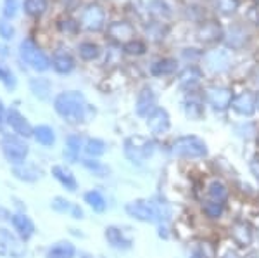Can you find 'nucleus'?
Wrapping results in <instances>:
<instances>
[{
    "label": "nucleus",
    "mask_w": 259,
    "mask_h": 258,
    "mask_svg": "<svg viewBox=\"0 0 259 258\" xmlns=\"http://www.w3.org/2000/svg\"><path fill=\"white\" fill-rule=\"evenodd\" d=\"M54 109L57 115H61L66 122L69 123H80L87 120L89 113V104H87L85 95L76 90L62 92L54 99Z\"/></svg>",
    "instance_id": "1"
},
{
    "label": "nucleus",
    "mask_w": 259,
    "mask_h": 258,
    "mask_svg": "<svg viewBox=\"0 0 259 258\" xmlns=\"http://www.w3.org/2000/svg\"><path fill=\"white\" fill-rule=\"evenodd\" d=\"M128 217L145 224H159L171 217V210L164 203H154L150 199H133L126 205Z\"/></svg>",
    "instance_id": "2"
},
{
    "label": "nucleus",
    "mask_w": 259,
    "mask_h": 258,
    "mask_svg": "<svg viewBox=\"0 0 259 258\" xmlns=\"http://www.w3.org/2000/svg\"><path fill=\"white\" fill-rule=\"evenodd\" d=\"M171 153L177 158L182 160H199V158H206L209 149L204 139L197 135H183L178 137L171 145Z\"/></svg>",
    "instance_id": "3"
},
{
    "label": "nucleus",
    "mask_w": 259,
    "mask_h": 258,
    "mask_svg": "<svg viewBox=\"0 0 259 258\" xmlns=\"http://www.w3.org/2000/svg\"><path fill=\"white\" fill-rule=\"evenodd\" d=\"M154 151H156V144L150 139H147V137L133 135L124 140V156L132 163H144L145 160H149L154 155Z\"/></svg>",
    "instance_id": "4"
},
{
    "label": "nucleus",
    "mask_w": 259,
    "mask_h": 258,
    "mask_svg": "<svg viewBox=\"0 0 259 258\" xmlns=\"http://www.w3.org/2000/svg\"><path fill=\"white\" fill-rule=\"evenodd\" d=\"M0 149H2V155L6 156V160L14 166L24 163L28 153H30L28 144L19 135H4L0 140Z\"/></svg>",
    "instance_id": "5"
},
{
    "label": "nucleus",
    "mask_w": 259,
    "mask_h": 258,
    "mask_svg": "<svg viewBox=\"0 0 259 258\" xmlns=\"http://www.w3.org/2000/svg\"><path fill=\"white\" fill-rule=\"evenodd\" d=\"M19 54H21V59L26 62L28 66H31L35 71H47L50 64H52L49 57L44 54V51L30 39L21 42Z\"/></svg>",
    "instance_id": "6"
},
{
    "label": "nucleus",
    "mask_w": 259,
    "mask_h": 258,
    "mask_svg": "<svg viewBox=\"0 0 259 258\" xmlns=\"http://www.w3.org/2000/svg\"><path fill=\"white\" fill-rule=\"evenodd\" d=\"M206 101L214 111H227L232 106L233 94L228 87H211L206 92Z\"/></svg>",
    "instance_id": "7"
},
{
    "label": "nucleus",
    "mask_w": 259,
    "mask_h": 258,
    "mask_svg": "<svg viewBox=\"0 0 259 258\" xmlns=\"http://www.w3.org/2000/svg\"><path fill=\"white\" fill-rule=\"evenodd\" d=\"M230 238L239 248H249L254 239V227L245 220H237L230 227Z\"/></svg>",
    "instance_id": "8"
},
{
    "label": "nucleus",
    "mask_w": 259,
    "mask_h": 258,
    "mask_svg": "<svg viewBox=\"0 0 259 258\" xmlns=\"http://www.w3.org/2000/svg\"><path fill=\"white\" fill-rule=\"evenodd\" d=\"M147 127L150 134L154 135H164L171 128V116L164 107H156L147 116Z\"/></svg>",
    "instance_id": "9"
},
{
    "label": "nucleus",
    "mask_w": 259,
    "mask_h": 258,
    "mask_svg": "<svg viewBox=\"0 0 259 258\" xmlns=\"http://www.w3.org/2000/svg\"><path fill=\"white\" fill-rule=\"evenodd\" d=\"M104 238H106V241L109 243L111 248L119 249V251H126V249L132 248V244H133V239L118 226L106 227V231H104Z\"/></svg>",
    "instance_id": "10"
},
{
    "label": "nucleus",
    "mask_w": 259,
    "mask_h": 258,
    "mask_svg": "<svg viewBox=\"0 0 259 258\" xmlns=\"http://www.w3.org/2000/svg\"><path fill=\"white\" fill-rule=\"evenodd\" d=\"M156 107H157V95H156V92H154L150 87H144V89L139 92V95H137V101H135L137 115L147 118V116L152 113Z\"/></svg>",
    "instance_id": "11"
},
{
    "label": "nucleus",
    "mask_w": 259,
    "mask_h": 258,
    "mask_svg": "<svg viewBox=\"0 0 259 258\" xmlns=\"http://www.w3.org/2000/svg\"><path fill=\"white\" fill-rule=\"evenodd\" d=\"M106 24V14L99 4H90L83 12V26L89 31H99Z\"/></svg>",
    "instance_id": "12"
},
{
    "label": "nucleus",
    "mask_w": 259,
    "mask_h": 258,
    "mask_svg": "<svg viewBox=\"0 0 259 258\" xmlns=\"http://www.w3.org/2000/svg\"><path fill=\"white\" fill-rule=\"evenodd\" d=\"M204 61H206V66L211 69L212 73H223L227 71L232 64V57H230L228 51H211L204 56Z\"/></svg>",
    "instance_id": "13"
},
{
    "label": "nucleus",
    "mask_w": 259,
    "mask_h": 258,
    "mask_svg": "<svg viewBox=\"0 0 259 258\" xmlns=\"http://www.w3.org/2000/svg\"><path fill=\"white\" fill-rule=\"evenodd\" d=\"M232 109L242 116H252L257 109L256 97H254L249 90H244V92H240L239 95H233Z\"/></svg>",
    "instance_id": "14"
},
{
    "label": "nucleus",
    "mask_w": 259,
    "mask_h": 258,
    "mask_svg": "<svg viewBox=\"0 0 259 258\" xmlns=\"http://www.w3.org/2000/svg\"><path fill=\"white\" fill-rule=\"evenodd\" d=\"M7 123H9L12 130H14L19 137H23V139L31 137L33 130H35V128L30 125V122H28V120L24 118V116L21 115L18 109H9V111H7Z\"/></svg>",
    "instance_id": "15"
},
{
    "label": "nucleus",
    "mask_w": 259,
    "mask_h": 258,
    "mask_svg": "<svg viewBox=\"0 0 259 258\" xmlns=\"http://www.w3.org/2000/svg\"><path fill=\"white\" fill-rule=\"evenodd\" d=\"M11 222L12 226H14V231L18 232V236L23 241H28L31 239L33 236H35V224H33V220L28 217V215H23V213H16L11 217Z\"/></svg>",
    "instance_id": "16"
},
{
    "label": "nucleus",
    "mask_w": 259,
    "mask_h": 258,
    "mask_svg": "<svg viewBox=\"0 0 259 258\" xmlns=\"http://www.w3.org/2000/svg\"><path fill=\"white\" fill-rule=\"evenodd\" d=\"M50 173H52V177L56 178L57 182L66 187L68 191L71 193H74V191L78 189V182H76V177L73 175V172H71L69 168H66V166L62 165H54L52 170H50Z\"/></svg>",
    "instance_id": "17"
},
{
    "label": "nucleus",
    "mask_w": 259,
    "mask_h": 258,
    "mask_svg": "<svg viewBox=\"0 0 259 258\" xmlns=\"http://www.w3.org/2000/svg\"><path fill=\"white\" fill-rule=\"evenodd\" d=\"M200 80H202V71L199 68H195V66H187L178 75V85L185 90H190V92L199 85Z\"/></svg>",
    "instance_id": "18"
},
{
    "label": "nucleus",
    "mask_w": 259,
    "mask_h": 258,
    "mask_svg": "<svg viewBox=\"0 0 259 258\" xmlns=\"http://www.w3.org/2000/svg\"><path fill=\"white\" fill-rule=\"evenodd\" d=\"M107 33H109V36H112L114 40L128 44V42L132 40V36L135 35V30H133V26L130 23H126V21H116V23L109 24Z\"/></svg>",
    "instance_id": "19"
},
{
    "label": "nucleus",
    "mask_w": 259,
    "mask_h": 258,
    "mask_svg": "<svg viewBox=\"0 0 259 258\" xmlns=\"http://www.w3.org/2000/svg\"><path fill=\"white\" fill-rule=\"evenodd\" d=\"M221 36H223V30H221V26L218 23H212V21H209V23H204L197 31V39L200 42H204V44L218 42Z\"/></svg>",
    "instance_id": "20"
},
{
    "label": "nucleus",
    "mask_w": 259,
    "mask_h": 258,
    "mask_svg": "<svg viewBox=\"0 0 259 258\" xmlns=\"http://www.w3.org/2000/svg\"><path fill=\"white\" fill-rule=\"evenodd\" d=\"M12 173H14L16 178L24 180V182H36L41 177V170L36 168V166H33V165H28L26 161L21 163V165L12 166Z\"/></svg>",
    "instance_id": "21"
},
{
    "label": "nucleus",
    "mask_w": 259,
    "mask_h": 258,
    "mask_svg": "<svg viewBox=\"0 0 259 258\" xmlns=\"http://www.w3.org/2000/svg\"><path fill=\"white\" fill-rule=\"evenodd\" d=\"M183 109H185L187 118L194 120V122H199L204 116V104L199 97H195V95H189V97L183 101Z\"/></svg>",
    "instance_id": "22"
},
{
    "label": "nucleus",
    "mask_w": 259,
    "mask_h": 258,
    "mask_svg": "<svg viewBox=\"0 0 259 258\" xmlns=\"http://www.w3.org/2000/svg\"><path fill=\"white\" fill-rule=\"evenodd\" d=\"M74 255H76V248L69 241H59L52 244L47 251V258H74Z\"/></svg>",
    "instance_id": "23"
},
{
    "label": "nucleus",
    "mask_w": 259,
    "mask_h": 258,
    "mask_svg": "<svg viewBox=\"0 0 259 258\" xmlns=\"http://www.w3.org/2000/svg\"><path fill=\"white\" fill-rule=\"evenodd\" d=\"M52 68L56 69L59 75H68V73L73 71L74 61L68 52L59 51V52H56V56L52 57Z\"/></svg>",
    "instance_id": "24"
},
{
    "label": "nucleus",
    "mask_w": 259,
    "mask_h": 258,
    "mask_svg": "<svg viewBox=\"0 0 259 258\" xmlns=\"http://www.w3.org/2000/svg\"><path fill=\"white\" fill-rule=\"evenodd\" d=\"M147 12L157 21H166L171 18V7L164 0H150L147 4Z\"/></svg>",
    "instance_id": "25"
},
{
    "label": "nucleus",
    "mask_w": 259,
    "mask_h": 258,
    "mask_svg": "<svg viewBox=\"0 0 259 258\" xmlns=\"http://www.w3.org/2000/svg\"><path fill=\"white\" fill-rule=\"evenodd\" d=\"M178 64L175 59H169V57H164V59L156 61L152 66H150V73L154 77H166V75H173L177 71Z\"/></svg>",
    "instance_id": "26"
},
{
    "label": "nucleus",
    "mask_w": 259,
    "mask_h": 258,
    "mask_svg": "<svg viewBox=\"0 0 259 258\" xmlns=\"http://www.w3.org/2000/svg\"><path fill=\"white\" fill-rule=\"evenodd\" d=\"M207 196L212 201L225 203L228 199V187L221 180H218V178H212L209 184H207Z\"/></svg>",
    "instance_id": "27"
},
{
    "label": "nucleus",
    "mask_w": 259,
    "mask_h": 258,
    "mask_svg": "<svg viewBox=\"0 0 259 258\" xmlns=\"http://www.w3.org/2000/svg\"><path fill=\"white\" fill-rule=\"evenodd\" d=\"M33 135H35L36 142H40L45 148H50V145L56 144V134H54L52 127H49V125H38L33 130Z\"/></svg>",
    "instance_id": "28"
},
{
    "label": "nucleus",
    "mask_w": 259,
    "mask_h": 258,
    "mask_svg": "<svg viewBox=\"0 0 259 258\" xmlns=\"http://www.w3.org/2000/svg\"><path fill=\"white\" fill-rule=\"evenodd\" d=\"M81 145H83V140L80 135H69L68 139H66L64 156L68 158L69 161H76L81 153Z\"/></svg>",
    "instance_id": "29"
},
{
    "label": "nucleus",
    "mask_w": 259,
    "mask_h": 258,
    "mask_svg": "<svg viewBox=\"0 0 259 258\" xmlns=\"http://www.w3.org/2000/svg\"><path fill=\"white\" fill-rule=\"evenodd\" d=\"M202 211H204V215H206L207 218L218 220V218L223 217V213H225V203L207 199V201L202 203Z\"/></svg>",
    "instance_id": "30"
},
{
    "label": "nucleus",
    "mask_w": 259,
    "mask_h": 258,
    "mask_svg": "<svg viewBox=\"0 0 259 258\" xmlns=\"http://www.w3.org/2000/svg\"><path fill=\"white\" fill-rule=\"evenodd\" d=\"M85 203H89V206L94 211H97V213H102V211H106V208H107L106 199H104L102 194L95 189H92L85 194Z\"/></svg>",
    "instance_id": "31"
},
{
    "label": "nucleus",
    "mask_w": 259,
    "mask_h": 258,
    "mask_svg": "<svg viewBox=\"0 0 259 258\" xmlns=\"http://www.w3.org/2000/svg\"><path fill=\"white\" fill-rule=\"evenodd\" d=\"M225 42H227V45L230 49L237 51V49L244 47V44L247 42V35H245V31L242 30V28H232L228 36L225 39Z\"/></svg>",
    "instance_id": "32"
},
{
    "label": "nucleus",
    "mask_w": 259,
    "mask_h": 258,
    "mask_svg": "<svg viewBox=\"0 0 259 258\" xmlns=\"http://www.w3.org/2000/svg\"><path fill=\"white\" fill-rule=\"evenodd\" d=\"M107 151V144L100 139H89L85 144V153L90 158H99Z\"/></svg>",
    "instance_id": "33"
},
{
    "label": "nucleus",
    "mask_w": 259,
    "mask_h": 258,
    "mask_svg": "<svg viewBox=\"0 0 259 258\" xmlns=\"http://www.w3.org/2000/svg\"><path fill=\"white\" fill-rule=\"evenodd\" d=\"M214 9L223 16H232L239 9V0H212Z\"/></svg>",
    "instance_id": "34"
},
{
    "label": "nucleus",
    "mask_w": 259,
    "mask_h": 258,
    "mask_svg": "<svg viewBox=\"0 0 259 258\" xmlns=\"http://www.w3.org/2000/svg\"><path fill=\"white\" fill-rule=\"evenodd\" d=\"M99 45H95V44H92V42H83V44L80 45V56H81V59H85V61H94V59H97L99 57Z\"/></svg>",
    "instance_id": "35"
},
{
    "label": "nucleus",
    "mask_w": 259,
    "mask_h": 258,
    "mask_svg": "<svg viewBox=\"0 0 259 258\" xmlns=\"http://www.w3.org/2000/svg\"><path fill=\"white\" fill-rule=\"evenodd\" d=\"M47 9V0H26L24 2V11L30 16H40Z\"/></svg>",
    "instance_id": "36"
},
{
    "label": "nucleus",
    "mask_w": 259,
    "mask_h": 258,
    "mask_svg": "<svg viewBox=\"0 0 259 258\" xmlns=\"http://www.w3.org/2000/svg\"><path fill=\"white\" fill-rule=\"evenodd\" d=\"M83 166H85L87 170H90V172L97 177H106L107 173H109V168H107L106 165L100 163V161L95 160V158L94 160H83Z\"/></svg>",
    "instance_id": "37"
},
{
    "label": "nucleus",
    "mask_w": 259,
    "mask_h": 258,
    "mask_svg": "<svg viewBox=\"0 0 259 258\" xmlns=\"http://www.w3.org/2000/svg\"><path fill=\"white\" fill-rule=\"evenodd\" d=\"M124 52L130 56H142L145 52V44L140 40H130L128 44H124Z\"/></svg>",
    "instance_id": "38"
},
{
    "label": "nucleus",
    "mask_w": 259,
    "mask_h": 258,
    "mask_svg": "<svg viewBox=\"0 0 259 258\" xmlns=\"http://www.w3.org/2000/svg\"><path fill=\"white\" fill-rule=\"evenodd\" d=\"M71 208H73V203L68 201V199L57 196L52 199V210H56L57 213H69Z\"/></svg>",
    "instance_id": "39"
},
{
    "label": "nucleus",
    "mask_w": 259,
    "mask_h": 258,
    "mask_svg": "<svg viewBox=\"0 0 259 258\" xmlns=\"http://www.w3.org/2000/svg\"><path fill=\"white\" fill-rule=\"evenodd\" d=\"M0 82H4V85H6L7 89H14L16 87L14 75H12L7 68H4V66H0Z\"/></svg>",
    "instance_id": "40"
},
{
    "label": "nucleus",
    "mask_w": 259,
    "mask_h": 258,
    "mask_svg": "<svg viewBox=\"0 0 259 258\" xmlns=\"http://www.w3.org/2000/svg\"><path fill=\"white\" fill-rule=\"evenodd\" d=\"M0 36L4 40H11L14 36V28L11 26V23H7L6 19H0Z\"/></svg>",
    "instance_id": "41"
},
{
    "label": "nucleus",
    "mask_w": 259,
    "mask_h": 258,
    "mask_svg": "<svg viewBox=\"0 0 259 258\" xmlns=\"http://www.w3.org/2000/svg\"><path fill=\"white\" fill-rule=\"evenodd\" d=\"M18 12V0H6L4 2V16L6 18H14Z\"/></svg>",
    "instance_id": "42"
},
{
    "label": "nucleus",
    "mask_w": 259,
    "mask_h": 258,
    "mask_svg": "<svg viewBox=\"0 0 259 258\" xmlns=\"http://www.w3.org/2000/svg\"><path fill=\"white\" fill-rule=\"evenodd\" d=\"M59 28L62 31H66V33H74L78 30V24L74 23V21H71V19H66V21H61Z\"/></svg>",
    "instance_id": "43"
},
{
    "label": "nucleus",
    "mask_w": 259,
    "mask_h": 258,
    "mask_svg": "<svg viewBox=\"0 0 259 258\" xmlns=\"http://www.w3.org/2000/svg\"><path fill=\"white\" fill-rule=\"evenodd\" d=\"M249 170H250V173L254 175V178L259 180V155L252 156V160L249 161Z\"/></svg>",
    "instance_id": "44"
},
{
    "label": "nucleus",
    "mask_w": 259,
    "mask_h": 258,
    "mask_svg": "<svg viewBox=\"0 0 259 258\" xmlns=\"http://www.w3.org/2000/svg\"><path fill=\"white\" fill-rule=\"evenodd\" d=\"M71 215H73V218H76V220H81L83 217H85V213H83V210L78 205H73V208H71V211H69Z\"/></svg>",
    "instance_id": "45"
},
{
    "label": "nucleus",
    "mask_w": 259,
    "mask_h": 258,
    "mask_svg": "<svg viewBox=\"0 0 259 258\" xmlns=\"http://www.w3.org/2000/svg\"><path fill=\"white\" fill-rule=\"evenodd\" d=\"M190 258H206V255H204V253L200 251L199 246H197V248L194 249V251H192V256Z\"/></svg>",
    "instance_id": "46"
},
{
    "label": "nucleus",
    "mask_w": 259,
    "mask_h": 258,
    "mask_svg": "<svg viewBox=\"0 0 259 258\" xmlns=\"http://www.w3.org/2000/svg\"><path fill=\"white\" fill-rule=\"evenodd\" d=\"M221 258H242L239 253H235V251H227Z\"/></svg>",
    "instance_id": "47"
},
{
    "label": "nucleus",
    "mask_w": 259,
    "mask_h": 258,
    "mask_svg": "<svg viewBox=\"0 0 259 258\" xmlns=\"http://www.w3.org/2000/svg\"><path fill=\"white\" fill-rule=\"evenodd\" d=\"M61 2H62V4H64V6H66V7H73V6H74V4H76V2H78V0H61Z\"/></svg>",
    "instance_id": "48"
},
{
    "label": "nucleus",
    "mask_w": 259,
    "mask_h": 258,
    "mask_svg": "<svg viewBox=\"0 0 259 258\" xmlns=\"http://www.w3.org/2000/svg\"><path fill=\"white\" fill-rule=\"evenodd\" d=\"M4 120V107H2V102H0V123H2Z\"/></svg>",
    "instance_id": "49"
},
{
    "label": "nucleus",
    "mask_w": 259,
    "mask_h": 258,
    "mask_svg": "<svg viewBox=\"0 0 259 258\" xmlns=\"http://www.w3.org/2000/svg\"><path fill=\"white\" fill-rule=\"evenodd\" d=\"M80 258H92V256L89 255V253H81V255H80Z\"/></svg>",
    "instance_id": "50"
},
{
    "label": "nucleus",
    "mask_w": 259,
    "mask_h": 258,
    "mask_svg": "<svg viewBox=\"0 0 259 258\" xmlns=\"http://www.w3.org/2000/svg\"><path fill=\"white\" fill-rule=\"evenodd\" d=\"M256 107L259 109V92H257V95H256Z\"/></svg>",
    "instance_id": "51"
},
{
    "label": "nucleus",
    "mask_w": 259,
    "mask_h": 258,
    "mask_svg": "<svg viewBox=\"0 0 259 258\" xmlns=\"http://www.w3.org/2000/svg\"><path fill=\"white\" fill-rule=\"evenodd\" d=\"M256 82L259 83V69H257V71H256Z\"/></svg>",
    "instance_id": "52"
},
{
    "label": "nucleus",
    "mask_w": 259,
    "mask_h": 258,
    "mask_svg": "<svg viewBox=\"0 0 259 258\" xmlns=\"http://www.w3.org/2000/svg\"><path fill=\"white\" fill-rule=\"evenodd\" d=\"M257 142H259V137H257Z\"/></svg>",
    "instance_id": "53"
}]
</instances>
